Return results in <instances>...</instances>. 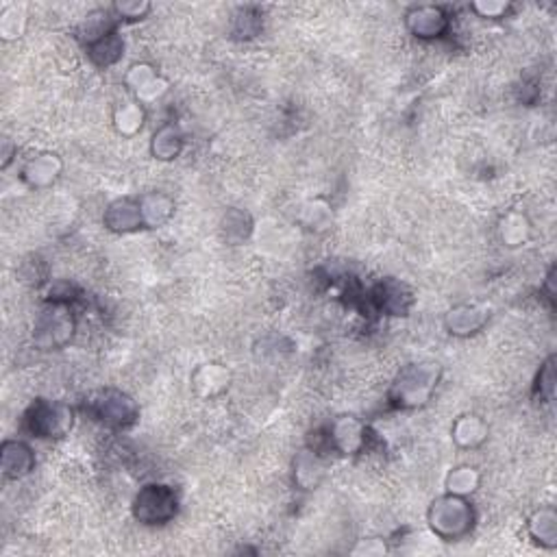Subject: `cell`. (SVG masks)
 <instances>
[{"instance_id":"obj_25","label":"cell","mask_w":557,"mask_h":557,"mask_svg":"<svg viewBox=\"0 0 557 557\" xmlns=\"http://www.w3.org/2000/svg\"><path fill=\"white\" fill-rule=\"evenodd\" d=\"M222 231H225L227 240L229 242H242L251 236L253 231V222L251 216L244 214L240 209H231L227 211L225 220H222Z\"/></svg>"},{"instance_id":"obj_1","label":"cell","mask_w":557,"mask_h":557,"mask_svg":"<svg viewBox=\"0 0 557 557\" xmlns=\"http://www.w3.org/2000/svg\"><path fill=\"white\" fill-rule=\"evenodd\" d=\"M440 379L438 364H410L396 375L395 384L390 388L392 405L403 410L422 407L436 392Z\"/></svg>"},{"instance_id":"obj_30","label":"cell","mask_w":557,"mask_h":557,"mask_svg":"<svg viewBox=\"0 0 557 557\" xmlns=\"http://www.w3.org/2000/svg\"><path fill=\"white\" fill-rule=\"evenodd\" d=\"M0 33H3L5 40H15L20 33H23V26H18V9H7L0 18Z\"/></svg>"},{"instance_id":"obj_5","label":"cell","mask_w":557,"mask_h":557,"mask_svg":"<svg viewBox=\"0 0 557 557\" xmlns=\"http://www.w3.org/2000/svg\"><path fill=\"white\" fill-rule=\"evenodd\" d=\"M177 495L172 487L162 484L144 486L137 492L134 501V514L144 525H163L170 523L177 514Z\"/></svg>"},{"instance_id":"obj_15","label":"cell","mask_w":557,"mask_h":557,"mask_svg":"<svg viewBox=\"0 0 557 557\" xmlns=\"http://www.w3.org/2000/svg\"><path fill=\"white\" fill-rule=\"evenodd\" d=\"M140 203V214L144 227L157 229V227L166 225L174 214V200L163 192H148L137 199Z\"/></svg>"},{"instance_id":"obj_16","label":"cell","mask_w":557,"mask_h":557,"mask_svg":"<svg viewBox=\"0 0 557 557\" xmlns=\"http://www.w3.org/2000/svg\"><path fill=\"white\" fill-rule=\"evenodd\" d=\"M453 442L461 449H477L487 440V422L475 413H464L453 422Z\"/></svg>"},{"instance_id":"obj_12","label":"cell","mask_w":557,"mask_h":557,"mask_svg":"<svg viewBox=\"0 0 557 557\" xmlns=\"http://www.w3.org/2000/svg\"><path fill=\"white\" fill-rule=\"evenodd\" d=\"M231 373L220 364H203L192 373V388L203 399H214L229 388Z\"/></svg>"},{"instance_id":"obj_6","label":"cell","mask_w":557,"mask_h":557,"mask_svg":"<svg viewBox=\"0 0 557 557\" xmlns=\"http://www.w3.org/2000/svg\"><path fill=\"white\" fill-rule=\"evenodd\" d=\"M89 407H92V413L100 422H105L107 427L114 429L129 427V424H134L137 421V416H140V407H137V403L120 390L100 392Z\"/></svg>"},{"instance_id":"obj_9","label":"cell","mask_w":557,"mask_h":557,"mask_svg":"<svg viewBox=\"0 0 557 557\" xmlns=\"http://www.w3.org/2000/svg\"><path fill=\"white\" fill-rule=\"evenodd\" d=\"M35 466V453L23 440H7L0 449V473L5 479H23Z\"/></svg>"},{"instance_id":"obj_7","label":"cell","mask_w":557,"mask_h":557,"mask_svg":"<svg viewBox=\"0 0 557 557\" xmlns=\"http://www.w3.org/2000/svg\"><path fill=\"white\" fill-rule=\"evenodd\" d=\"M405 24L418 40H436V37L447 33L449 15L436 5H418L407 12Z\"/></svg>"},{"instance_id":"obj_19","label":"cell","mask_w":557,"mask_h":557,"mask_svg":"<svg viewBox=\"0 0 557 557\" xmlns=\"http://www.w3.org/2000/svg\"><path fill=\"white\" fill-rule=\"evenodd\" d=\"M529 534L538 544L553 549L557 544V514L551 507H543L529 518Z\"/></svg>"},{"instance_id":"obj_10","label":"cell","mask_w":557,"mask_h":557,"mask_svg":"<svg viewBox=\"0 0 557 557\" xmlns=\"http://www.w3.org/2000/svg\"><path fill=\"white\" fill-rule=\"evenodd\" d=\"M329 442L339 453H359L366 444V424L353 416H342L329 429Z\"/></svg>"},{"instance_id":"obj_29","label":"cell","mask_w":557,"mask_h":557,"mask_svg":"<svg viewBox=\"0 0 557 557\" xmlns=\"http://www.w3.org/2000/svg\"><path fill=\"white\" fill-rule=\"evenodd\" d=\"M475 14H479L481 18H501V15L507 14L509 5L507 3H498V0H479V3L470 5Z\"/></svg>"},{"instance_id":"obj_24","label":"cell","mask_w":557,"mask_h":557,"mask_svg":"<svg viewBox=\"0 0 557 557\" xmlns=\"http://www.w3.org/2000/svg\"><path fill=\"white\" fill-rule=\"evenodd\" d=\"M498 233H501V240L507 244V246H521L529 240V233H532V227H529V220L521 214H509L501 220V227H498Z\"/></svg>"},{"instance_id":"obj_3","label":"cell","mask_w":557,"mask_h":557,"mask_svg":"<svg viewBox=\"0 0 557 557\" xmlns=\"http://www.w3.org/2000/svg\"><path fill=\"white\" fill-rule=\"evenodd\" d=\"M24 424L37 438H63L70 433L74 424V412L61 401L40 399L29 407Z\"/></svg>"},{"instance_id":"obj_13","label":"cell","mask_w":557,"mask_h":557,"mask_svg":"<svg viewBox=\"0 0 557 557\" xmlns=\"http://www.w3.org/2000/svg\"><path fill=\"white\" fill-rule=\"evenodd\" d=\"M105 227L116 233H131L140 227H144L140 214V203L131 199L114 200L107 209H105Z\"/></svg>"},{"instance_id":"obj_31","label":"cell","mask_w":557,"mask_h":557,"mask_svg":"<svg viewBox=\"0 0 557 557\" xmlns=\"http://www.w3.org/2000/svg\"><path fill=\"white\" fill-rule=\"evenodd\" d=\"M12 153L14 148H9V140H5V151H3V168L9 166V162H12Z\"/></svg>"},{"instance_id":"obj_4","label":"cell","mask_w":557,"mask_h":557,"mask_svg":"<svg viewBox=\"0 0 557 557\" xmlns=\"http://www.w3.org/2000/svg\"><path fill=\"white\" fill-rule=\"evenodd\" d=\"M74 336V318L63 303H52L35 320L33 342L44 351L61 348Z\"/></svg>"},{"instance_id":"obj_8","label":"cell","mask_w":557,"mask_h":557,"mask_svg":"<svg viewBox=\"0 0 557 557\" xmlns=\"http://www.w3.org/2000/svg\"><path fill=\"white\" fill-rule=\"evenodd\" d=\"M126 88L135 94L140 103H155L168 92V81L157 74V70L148 63H135L129 68L125 77Z\"/></svg>"},{"instance_id":"obj_14","label":"cell","mask_w":557,"mask_h":557,"mask_svg":"<svg viewBox=\"0 0 557 557\" xmlns=\"http://www.w3.org/2000/svg\"><path fill=\"white\" fill-rule=\"evenodd\" d=\"M487 318H490V314H487V310H484V307L479 305H460V307H453V310L447 314V329L453 336H473V333L481 331V329L486 327Z\"/></svg>"},{"instance_id":"obj_11","label":"cell","mask_w":557,"mask_h":557,"mask_svg":"<svg viewBox=\"0 0 557 557\" xmlns=\"http://www.w3.org/2000/svg\"><path fill=\"white\" fill-rule=\"evenodd\" d=\"M61 168H63L61 159L57 157L55 153H42V155L26 162V166L23 170V181L29 185V188L35 190L51 188V185L60 179Z\"/></svg>"},{"instance_id":"obj_17","label":"cell","mask_w":557,"mask_h":557,"mask_svg":"<svg viewBox=\"0 0 557 557\" xmlns=\"http://www.w3.org/2000/svg\"><path fill=\"white\" fill-rule=\"evenodd\" d=\"M375 299L381 310L388 311L390 316L405 314L407 307L412 305L410 292L403 288L401 283H396V281H385V283H381L379 288H376Z\"/></svg>"},{"instance_id":"obj_26","label":"cell","mask_w":557,"mask_h":557,"mask_svg":"<svg viewBox=\"0 0 557 557\" xmlns=\"http://www.w3.org/2000/svg\"><path fill=\"white\" fill-rule=\"evenodd\" d=\"M322 477V466L318 464L316 455L305 453L296 461V481L303 487H314Z\"/></svg>"},{"instance_id":"obj_2","label":"cell","mask_w":557,"mask_h":557,"mask_svg":"<svg viewBox=\"0 0 557 557\" xmlns=\"http://www.w3.org/2000/svg\"><path fill=\"white\" fill-rule=\"evenodd\" d=\"M429 527L442 540H460L470 534L475 525V512L466 497L444 495L429 507Z\"/></svg>"},{"instance_id":"obj_28","label":"cell","mask_w":557,"mask_h":557,"mask_svg":"<svg viewBox=\"0 0 557 557\" xmlns=\"http://www.w3.org/2000/svg\"><path fill=\"white\" fill-rule=\"evenodd\" d=\"M538 390H540V396H544L546 401L553 399V395H555V362H553V357L546 359L543 368H540Z\"/></svg>"},{"instance_id":"obj_21","label":"cell","mask_w":557,"mask_h":557,"mask_svg":"<svg viewBox=\"0 0 557 557\" xmlns=\"http://www.w3.org/2000/svg\"><path fill=\"white\" fill-rule=\"evenodd\" d=\"M114 31H116L114 18H111L109 12H92L83 20L81 26H79V35H81L85 46L94 44V42H98L100 37L114 33Z\"/></svg>"},{"instance_id":"obj_23","label":"cell","mask_w":557,"mask_h":557,"mask_svg":"<svg viewBox=\"0 0 557 557\" xmlns=\"http://www.w3.org/2000/svg\"><path fill=\"white\" fill-rule=\"evenodd\" d=\"M481 477L473 466H460V469L450 470L447 477V490L449 495H458V497H469L479 487Z\"/></svg>"},{"instance_id":"obj_18","label":"cell","mask_w":557,"mask_h":557,"mask_svg":"<svg viewBox=\"0 0 557 557\" xmlns=\"http://www.w3.org/2000/svg\"><path fill=\"white\" fill-rule=\"evenodd\" d=\"M183 151V135L174 125H163L162 129L153 135L151 153L159 162H170V159L179 157Z\"/></svg>"},{"instance_id":"obj_22","label":"cell","mask_w":557,"mask_h":557,"mask_svg":"<svg viewBox=\"0 0 557 557\" xmlns=\"http://www.w3.org/2000/svg\"><path fill=\"white\" fill-rule=\"evenodd\" d=\"M144 109L142 103H125L116 109L114 114V125L122 135H135L137 131L144 125Z\"/></svg>"},{"instance_id":"obj_20","label":"cell","mask_w":557,"mask_h":557,"mask_svg":"<svg viewBox=\"0 0 557 557\" xmlns=\"http://www.w3.org/2000/svg\"><path fill=\"white\" fill-rule=\"evenodd\" d=\"M85 49H88L89 60L97 63V66L107 68L114 66L116 61H120L122 52H125V42H122V37L114 31V33L100 37L94 44L85 46Z\"/></svg>"},{"instance_id":"obj_27","label":"cell","mask_w":557,"mask_h":557,"mask_svg":"<svg viewBox=\"0 0 557 557\" xmlns=\"http://www.w3.org/2000/svg\"><path fill=\"white\" fill-rule=\"evenodd\" d=\"M116 18L125 20H142L151 14V3L146 0H122V3L114 5Z\"/></svg>"}]
</instances>
